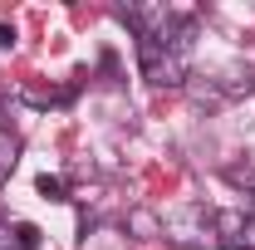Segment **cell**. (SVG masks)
<instances>
[{"label":"cell","instance_id":"cell-6","mask_svg":"<svg viewBox=\"0 0 255 250\" xmlns=\"http://www.w3.org/2000/svg\"><path fill=\"white\" fill-rule=\"evenodd\" d=\"M15 162H20V137H15L10 127L0 123V187L10 182V172H15Z\"/></svg>","mask_w":255,"mask_h":250},{"label":"cell","instance_id":"cell-8","mask_svg":"<svg viewBox=\"0 0 255 250\" xmlns=\"http://www.w3.org/2000/svg\"><path fill=\"white\" fill-rule=\"evenodd\" d=\"M34 191H39L44 201H69V187H64V177H49V172L34 182Z\"/></svg>","mask_w":255,"mask_h":250},{"label":"cell","instance_id":"cell-7","mask_svg":"<svg viewBox=\"0 0 255 250\" xmlns=\"http://www.w3.org/2000/svg\"><path fill=\"white\" fill-rule=\"evenodd\" d=\"M10 231H15V246L20 250H39V241H44V231H39L34 221H15Z\"/></svg>","mask_w":255,"mask_h":250},{"label":"cell","instance_id":"cell-11","mask_svg":"<svg viewBox=\"0 0 255 250\" xmlns=\"http://www.w3.org/2000/svg\"><path fill=\"white\" fill-rule=\"evenodd\" d=\"M241 211H246V216L255 221V191H251V196H246V206H241Z\"/></svg>","mask_w":255,"mask_h":250},{"label":"cell","instance_id":"cell-2","mask_svg":"<svg viewBox=\"0 0 255 250\" xmlns=\"http://www.w3.org/2000/svg\"><path fill=\"white\" fill-rule=\"evenodd\" d=\"M211 216L216 211H206V206H177L172 216H162V236L172 241V246H182V250H196V246H206L211 236Z\"/></svg>","mask_w":255,"mask_h":250},{"label":"cell","instance_id":"cell-3","mask_svg":"<svg viewBox=\"0 0 255 250\" xmlns=\"http://www.w3.org/2000/svg\"><path fill=\"white\" fill-rule=\"evenodd\" d=\"M211 236L221 250H255V221L246 211H216L211 216Z\"/></svg>","mask_w":255,"mask_h":250},{"label":"cell","instance_id":"cell-10","mask_svg":"<svg viewBox=\"0 0 255 250\" xmlns=\"http://www.w3.org/2000/svg\"><path fill=\"white\" fill-rule=\"evenodd\" d=\"M0 49H15V25H0Z\"/></svg>","mask_w":255,"mask_h":250},{"label":"cell","instance_id":"cell-5","mask_svg":"<svg viewBox=\"0 0 255 250\" xmlns=\"http://www.w3.org/2000/svg\"><path fill=\"white\" fill-rule=\"evenodd\" d=\"M128 231H132L137 241H157V236H162V216L137 206V211H128Z\"/></svg>","mask_w":255,"mask_h":250},{"label":"cell","instance_id":"cell-1","mask_svg":"<svg viewBox=\"0 0 255 250\" xmlns=\"http://www.w3.org/2000/svg\"><path fill=\"white\" fill-rule=\"evenodd\" d=\"M137 69H142V79L157 84V89H182L191 79V59L172 54L157 39H137Z\"/></svg>","mask_w":255,"mask_h":250},{"label":"cell","instance_id":"cell-4","mask_svg":"<svg viewBox=\"0 0 255 250\" xmlns=\"http://www.w3.org/2000/svg\"><path fill=\"white\" fill-rule=\"evenodd\" d=\"M20 103H30V108H64V103H74V89H15Z\"/></svg>","mask_w":255,"mask_h":250},{"label":"cell","instance_id":"cell-9","mask_svg":"<svg viewBox=\"0 0 255 250\" xmlns=\"http://www.w3.org/2000/svg\"><path fill=\"white\" fill-rule=\"evenodd\" d=\"M0 250H20V246H15V231H10L5 221H0Z\"/></svg>","mask_w":255,"mask_h":250}]
</instances>
